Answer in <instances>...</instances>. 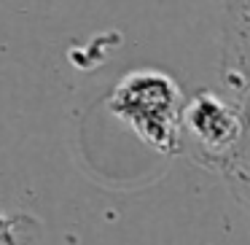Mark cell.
<instances>
[{
	"mask_svg": "<svg viewBox=\"0 0 250 245\" xmlns=\"http://www.w3.org/2000/svg\"><path fill=\"white\" fill-rule=\"evenodd\" d=\"M221 78L234 97L250 89V3H223Z\"/></svg>",
	"mask_w": 250,
	"mask_h": 245,
	"instance_id": "cell-3",
	"label": "cell"
},
{
	"mask_svg": "<svg viewBox=\"0 0 250 245\" xmlns=\"http://www.w3.org/2000/svg\"><path fill=\"white\" fill-rule=\"evenodd\" d=\"M183 137H191L194 143V159L221 173L223 164L239 151L245 137L237 103L207 89L196 92L180 111V140Z\"/></svg>",
	"mask_w": 250,
	"mask_h": 245,
	"instance_id": "cell-2",
	"label": "cell"
},
{
	"mask_svg": "<svg viewBox=\"0 0 250 245\" xmlns=\"http://www.w3.org/2000/svg\"><path fill=\"white\" fill-rule=\"evenodd\" d=\"M183 92L162 70H135L124 76L110 92L108 105L116 119L129 124V130L153 151L175 156L183 148L180 140V111Z\"/></svg>",
	"mask_w": 250,
	"mask_h": 245,
	"instance_id": "cell-1",
	"label": "cell"
}]
</instances>
